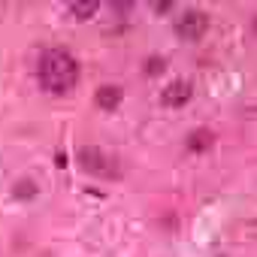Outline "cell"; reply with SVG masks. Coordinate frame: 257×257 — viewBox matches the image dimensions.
<instances>
[{
    "instance_id": "cell-5",
    "label": "cell",
    "mask_w": 257,
    "mask_h": 257,
    "mask_svg": "<svg viewBox=\"0 0 257 257\" xmlns=\"http://www.w3.org/2000/svg\"><path fill=\"white\" fill-rule=\"evenodd\" d=\"M191 100V85L188 82H173L164 88V103L167 106H185Z\"/></svg>"
},
{
    "instance_id": "cell-10",
    "label": "cell",
    "mask_w": 257,
    "mask_h": 257,
    "mask_svg": "<svg viewBox=\"0 0 257 257\" xmlns=\"http://www.w3.org/2000/svg\"><path fill=\"white\" fill-rule=\"evenodd\" d=\"M55 164H58V167H64V164H67V155H64V152H58V158H55Z\"/></svg>"
},
{
    "instance_id": "cell-8",
    "label": "cell",
    "mask_w": 257,
    "mask_h": 257,
    "mask_svg": "<svg viewBox=\"0 0 257 257\" xmlns=\"http://www.w3.org/2000/svg\"><path fill=\"white\" fill-rule=\"evenodd\" d=\"M97 10H100L97 0H85V4H70V13H73L76 19H91Z\"/></svg>"
},
{
    "instance_id": "cell-2",
    "label": "cell",
    "mask_w": 257,
    "mask_h": 257,
    "mask_svg": "<svg viewBox=\"0 0 257 257\" xmlns=\"http://www.w3.org/2000/svg\"><path fill=\"white\" fill-rule=\"evenodd\" d=\"M206 28H209V19H206L203 13H197V10H188V13L176 22V34H179L182 40H200V37L206 34Z\"/></svg>"
},
{
    "instance_id": "cell-6",
    "label": "cell",
    "mask_w": 257,
    "mask_h": 257,
    "mask_svg": "<svg viewBox=\"0 0 257 257\" xmlns=\"http://www.w3.org/2000/svg\"><path fill=\"white\" fill-rule=\"evenodd\" d=\"M212 131H203V127H200V131H194L191 137H188V149L191 152H206V149H212Z\"/></svg>"
},
{
    "instance_id": "cell-7",
    "label": "cell",
    "mask_w": 257,
    "mask_h": 257,
    "mask_svg": "<svg viewBox=\"0 0 257 257\" xmlns=\"http://www.w3.org/2000/svg\"><path fill=\"white\" fill-rule=\"evenodd\" d=\"M13 194H16L19 200H34V197H37V182H34V179H22V182H16Z\"/></svg>"
},
{
    "instance_id": "cell-9",
    "label": "cell",
    "mask_w": 257,
    "mask_h": 257,
    "mask_svg": "<svg viewBox=\"0 0 257 257\" xmlns=\"http://www.w3.org/2000/svg\"><path fill=\"white\" fill-rule=\"evenodd\" d=\"M164 67H167L164 58H149V61H146V73H149V76H161Z\"/></svg>"
},
{
    "instance_id": "cell-4",
    "label": "cell",
    "mask_w": 257,
    "mask_h": 257,
    "mask_svg": "<svg viewBox=\"0 0 257 257\" xmlns=\"http://www.w3.org/2000/svg\"><path fill=\"white\" fill-rule=\"evenodd\" d=\"M121 100H124V91H121L118 85H103V88H97V106H100V109L112 112V109L121 106Z\"/></svg>"
},
{
    "instance_id": "cell-1",
    "label": "cell",
    "mask_w": 257,
    "mask_h": 257,
    "mask_svg": "<svg viewBox=\"0 0 257 257\" xmlns=\"http://www.w3.org/2000/svg\"><path fill=\"white\" fill-rule=\"evenodd\" d=\"M37 76H40V85H43L49 94H67V91H73V85L79 82V64H76V58H73L70 52L52 49V52L43 55Z\"/></svg>"
},
{
    "instance_id": "cell-3",
    "label": "cell",
    "mask_w": 257,
    "mask_h": 257,
    "mask_svg": "<svg viewBox=\"0 0 257 257\" xmlns=\"http://www.w3.org/2000/svg\"><path fill=\"white\" fill-rule=\"evenodd\" d=\"M76 158H79V167H82L85 173H91V176H106V173H109V158H106L97 146H82V149L76 152Z\"/></svg>"
}]
</instances>
